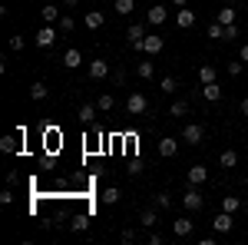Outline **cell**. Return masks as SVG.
Segmentation results:
<instances>
[{"instance_id":"obj_1","label":"cell","mask_w":248,"mask_h":245,"mask_svg":"<svg viewBox=\"0 0 248 245\" xmlns=\"http://www.w3.org/2000/svg\"><path fill=\"white\" fill-rule=\"evenodd\" d=\"M57 40H60L57 23H46V27H40V30H37V37H33V43H37L40 50H50V47H53Z\"/></svg>"},{"instance_id":"obj_2","label":"cell","mask_w":248,"mask_h":245,"mask_svg":"<svg viewBox=\"0 0 248 245\" xmlns=\"http://www.w3.org/2000/svg\"><path fill=\"white\" fill-rule=\"evenodd\" d=\"M126 113L129 116H146L149 113V99H146V93H129L126 96Z\"/></svg>"},{"instance_id":"obj_3","label":"cell","mask_w":248,"mask_h":245,"mask_svg":"<svg viewBox=\"0 0 248 245\" xmlns=\"http://www.w3.org/2000/svg\"><path fill=\"white\" fill-rule=\"evenodd\" d=\"M146 37H149V33H146V23H129V27H126V40L133 43V50H139V53H142V40Z\"/></svg>"},{"instance_id":"obj_4","label":"cell","mask_w":248,"mask_h":245,"mask_svg":"<svg viewBox=\"0 0 248 245\" xmlns=\"http://www.w3.org/2000/svg\"><path fill=\"white\" fill-rule=\"evenodd\" d=\"M202 139H205V126L202 123H189L182 130V143H189V146H202Z\"/></svg>"},{"instance_id":"obj_5","label":"cell","mask_w":248,"mask_h":245,"mask_svg":"<svg viewBox=\"0 0 248 245\" xmlns=\"http://www.w3.org/2000/svg\"><path fill=\"white\" fill-rule=\"evenodd\" d=\"M182 206L189 209V212H199V209L205 206V199H202V192H199V186H189L186 192H182Z\"/></svg>"},{"instance_id":"obj_6","label":"cell","mask_w":248,"mask_h":245,"mask_svg":"<svg viewBox=\"0 0 248 245\" xmlns=\"http://www.w3.org/2000/svg\"><path fill=\"white\" fill-rule=\"evenodd\" d=\"M162 47H166V40L159 37V33H149V37L142 40V50H146L149 57H155V53H162Z\"/></svg>"},{"instance_id":"obj_7","label":"cell","mask_w":248,"mask_h":245,"mask_svg":"<svg viewBox=\"0 0 248 245\" xmlns=\"http://www.w3.org/2000/svg\"><path fill=\"white\" fill-rule=\"evenodd\" d=\"M192 229H195L192 219H175V222H172V235H175V239H189Z\"/></svg>"},{"instance_id":"obj_8","label":"cell","mask_w":248,"mask_h":245,"mask_svg":"<svg viewBox=\"0 0 248 245\" xmlns=\"http://www.w3.org/2000/svg\"><path fill=\"white\" fill-rule=\"evenodd\" d=\"M63 66H66V70H79V66H83V53H79L77 47H70V50L63 53Z\"/></svg>"},{"instance_id":"obj_9","label":"cell","mask_w":248,"mask_h":245,"mask_svg":"<svg viewBox=\"0 0 248 245\" xmlns=\"http://www.w3.org/2000/svg\"><path fill=\"white\" fill-rule=\"evenodd\" d=\"M175 152H179V139H175V136H162V139H159V156L169 159V156H175Z\"/></svg>"},{"instance_id":"obj_10","label":"cell","mask_w":248,"mask_h":245,"mask_svg":"<svg viewBox=\"0 0 248 245\" xmlns=\"http://www.w3.org/2000/svg\"><path fill=\"white\" fill-rule=\"evenodd\" d=\"M166 20H169V10H166V7H153V10L146 14V23H149V27H162Z\"/></svg>"},{"instance_id":"obj_11","label":"cell","mask_w":248,"mask_h":245,"mask_svg":"<svg viewBox=\"0 0 248 245\" xmlns=\"http://www.w3.org/2000/svg\"><path fill=\"white\" fill-rule=\"evenodd\" d=\"M205 179H209V169H205L202 163L189 169V186H205Z\"/></svg>"},{"instance_id":"obj_12","label":"cell","mask_w":248,"mask_h":245,"mask_svg":"<svg viewBox=\"0 0 248 245\" xmlns=\"http://www.w3.org/2000/svg\"><path fill=\"white\" fill-rule=\"evenodd\" d=\"M212 226H215V232H232V226H235V222H232V212L222 209V212L212 219Z\"/></svg>"},{"instance_id":"obj_13","label":"cell","mask_w":248,"mask_h":245,"mask_svg":"<svg viewBox=\"0 0 248 245\" xmlns=\"http://www.w3.org/2000/svg\"><path fill=\"white\" fill-rule=\"evenodd\" d=\"M103 76H109V63L96 57L93 63H90V80H103Z\"/></svg>"},{"instance_id":"obj_14","label":"cell","mask_w":248,"mask_h":245,"mask_svg":"<svg viewBox=\"0 0 248 245\" xmlns=\"http://www.w3.org/2000/svg\"><path fill=\"white\" fill-rule=\"evenodd\" d=\"M202 96H205V103H218L222 99V86L218 83H205L202 86Z\"/></svg>"},{"instance_id":"obj_15","label":"cell","mask_w":248,"mask_h":245,"mask_svg":"<svg viewBox=\"0 0 248 245\" xmlns=\"http://www.w3.org/2000/svg\"><path fill=\"white\" fill-rule=\"evenodd\" d=\"M83 23H86L90 30H99V27L106 23V17H103V10H90V14L83 17Z\"/></svg>"},{"instance_id":"obj_16","label":"cell","mask_w":248,"mask_h":245,"mask_svg":"<svg viewBox=\"0 0 248 245\" xmlns=\"http://www.w3.org/2000/svg\"><path fill=\"white\" fill-rule=\"evenodd\" d=\"M195 27V14L186 10V7H179V30H192Z\"/></svg>"},{"instance_id":"obj_17","label":"cell","mask_w":248,"mask_h":245,"mask_svg":"<svg viewBox=\"0 0 248 245\" xmlns=\"http://www.w3.org/2000/svg\"><path fill=\"white\" fill-rule=\"evenodd\" d=\"M199 83H202V86H205V83H218L215 66H209V63H205V66H199Z\"/></svg>"},{"instance_id":"obj_18","label":"cell","mask_w":248,"mask_h":245,"mask_svg":"<svg viewBox=\"0 0 248 245\" xmlns=\"http://www.w3.org/2000/svg\"><path fill=\"white\" fill-rule=\"evenodd\" d=\"M96 113H99V106H96V103H83L77 116L83 119V123H93V119H96Z\"/></svg>"},{"instance_id":"obj_19","label":"cell","mask_w":248,"mask_h":245,"mask_svg":"<svg viewBox=\"0 0 248 245\" xmlns=\"http://www.w3.org/2000/svg\"><path fill=\"white\" fill-rule=\"evenodd\" d=\"M46 96H50V90H46V83H43V80H37V83L30 86V99H37V103H43Z\"/></svg>"},{"instance_id":"obj_20","label":"cell","mask_w":248,"mask_h":245,"mask_svg":"<svg viewBox=\"0 0 248 245\" xmlns=\"http://www.w3.org/2000/svg\"><path fill=\"white\" fill-rule=\"evenodd\" d=\"M17 139H23V132H10V136H3V139H0V149H3V152H17Z\"/></svg>"},{"instance_id":"obj_21","label":"cell","mask_w":248,"mask_h":245,"mask_svg":"<svg viewBox=\"0 0 248 245\" xmlns=\"http://www.w3.org/2000/svg\"><path fill=\"white\" fill-rule=\"evenodd\" d=\"M40 14H43V23H57V20L63 17V14H60V7H57V3H46V7H43Z\"/></svg>"},{"instance_id":"obj_22","label":"cell","mask_w":248,"mask_h":245,"mask_svg":"<svg viewBox=\"0 0 248 245\" xmlns=\"http://www.w3.org/2000/svg\"><path fill=\"white\" fill-rule=\"evenodd\" d=\"M113 10L119 14V17H129V14L136 10V0H116V3H113Z\"/></svg>"},{"instance_id":"obj_23","label":"cell","mask_w":248,"mask_h":245,"mask_svg":"<svg viewBox=\"0 0 248 245\" xmlns=\"http://www.w3.org/2000/svg\"><path fill=\"white\" fill-rule=\"evenodd\" d=\"M96 106H99V113H109V110L116 106V96H113V93H99Z\"/></svg>"},{"instance_id":"obj_24","label":"cell","mask_w":248,"mask_h":245,"mask_svg":"<svg viewBox=\"0 0 248 245\" xmlns=\"http://www.w3.org/2000/svg\"><path fill=\"white\" fill-rule=\"evenodd\" d=\"M218 163H222L225 169H235V166H238V152H235V149H225L222 156H218Z\"/></svg>"},{"instance_id":"obj_25","label":"cell","mask_w":248,"mask_h":245,"mask_svg":"<svg viewBox=\"0 0 248 245\" xmlns=\"http://www.w3.org/2000/svg\"><path fill=\"white\" fill-rule=\"evenodd\" d=\"M119 196H123V192H119L116 186H106V189H103V196H99V199H103L106 206H116V202H119Z\"/></svg>"},{"instance_id":"obj_26","label":"cell","mask_w":248,"mask_h":245,"mask_svg":"<svg viewBox=\"0 0 248 245\" xmlns=\"http://www.w3.org/2000/svg\"><path fill=\"white\" fill-rule=\"evenodd\" d=\"M139 222L146 229H155V222H159V215H155V209H142V215H139Z\"/></svg>"},{"instance_id":"obj_27","label":"cell","mask_w":248,"mask_h":245,"mask_svg":"<svg viewBox=\"0 0 248 245\" xmlns=\"http://www.w3.org/2000/svg\"><path fill=\"white\" fill-rule=\"evenodd\" d=\"M222 209H225V212H232V215H235V212H238V209H242V199H238V196H225V199H222Z\"/></svg>"},{"instance_id":"obj_28","label":"cell","mask_w":248,"mask_h":245,"mask_svg":"<svg viewBox=\"0 0 248 245\" xmlns=\"http://www.w3.org/2000/svg\"><path fill=\"white\" fill-rule=\"evenodd\" d=\"M70 229H73V232H86V229H90V215H83V212H79V215H73Z\"/></svg>"},{"instance_id":"obj_29","label":"cell","mask_w":248,"mask_h":245,"mask_svg":"<svg viewBox=\"0 0 248 245\" xmlns=\"http://www.w3.org/2000/svg\"><path fill=\"white\" fill-rule=\"evenodd\" d=\"M169 113L172 116H189V99H175L169 106Z\"/></svg>"},{"instance_id":"obj_30","label":"cell","mask_w":248,"mask_h":245,"mask_svg":"<svg viewBox=\"0 0 248 245\" xmlns=\"http://www.w3.org/2000/svg\"><path fill=\"white\" fill-rule=\"evenodd\" d=\"M218 23H222V27H229V23H235V10H232V7H222V10H218Z\"/></svg>"},{"instance_id":"obj_31","label":"cell","mask_w":248,"mask_h":245,"mask_svg":"<svg viewBox=\"0 0 248 245\" xmlns=\"http://www.w3.org/2000/svg\"><path fill=\"white\" fill-rule=\"evenodd\" d=\"M73 27H77V23H73V17H70V14H63V17L57 20V30H60V33H70Z\"/></svg>"},{"instance_id":"obj_32","label":"cell","mask_w":248,"mask_h":245,"mask_svg":"<svg viewBox=\"0 0 248 245\" xmlns=\"http://www.w3.org/2000/svg\"><path fill=\"white\" fill-rule=\"evenodd\" d=\"M205 33H209L212 40H225V27H222V23L215 20V23H209V30H205Z\"/></svg>"},{"instance_id":"obj_33","label":"cell","mask_w":248,"mask_h":245,"mask_svg":"<svg viewBox=\"0 0 248 245\" xmlns=\"http://www.w3.org/2000/svg\"><path fill=\"white\" fill-rule=\"evenodd\" d=\"M155 209H172V196L169 192H155Z\"/></svg>"},{"instance_id":"obj_34","label":"cell","mask_w":248,"mask_h":245,"mask_svg":"<svg viewBox=\"0 0 248 245\" xmlns=\"http://www.w3.org/2000/svg\"><path fill=\"white\" fill-rule=\"evenodd\" d=\"M159 86H162V93H175V90H179L175 76H162V83H159Z\"/></svg>"},{"instance_id":"obj_35","label":"cell","mask_w":248,"mask_h":245,"mask_svg":"<svg viewBox=\"0 0 248 245\" xmlns=\"http://www.w3.org/2000/svg\"><path fill=\"white\" fill-rule=\"evenodd\" d=\"M136 73L142 76V80H153V63H139V66H136Z\"/></svg>"},{"instance_id":"obj_36","label":"cell","mask_w":248,"mask_h":245,"mask_svg":"<svg viewBox=\"0 0 248 245\" xmlns=\"http://www.w3.org/2000/svg\"><path fill=\"white\" fill-rule=\"evenodd\" d=\"M238 37H242L238 23H229V27H225V40H238Z\"/></svg>"},{"instance_id":"obj_37","label":"cell","mask_w":248,"mask_h":245,"mask_svg":"<svg viewBox=\"0 0 248 245\" xmlns=\"http://www.w3.org/2000/svg\"><path fill=\"white\" fill-rule=\"evenodd\" d=\"M242 70H245V63H242V60H232V63H229V76H238Z\"/></svg>"},{"instance_id":"obj_38","label":"cell","mask_w":248,"mask_h":245,"mask_svg":"<svg viewBox=\"0 0 248 245\" xmlns=\"http://www.w3.org/2000/svg\"><path fill=\"white\" fill-rule=\"evenodd\" d=\"M23 47H27V40H23V37H10V50H14V53H20Z\"/></svg>"},{"instance_id":"obj_39","label":"cell","mask_w":248,"mask_h":245,"mask_svg":"<svg viewBox=\"0 0 248 245\" xmlns=\"http://www.w3.org/2000/svg\"><path fill=\"white\" fill-rule=\"evenodd\" d=\"M113 83H116V86H123V83H126V70H113Z\"/></svg>"},{"instance_id":"obj_40","label":"cell","mask_w":248,"mask_h":245,"mask_svg":"<svg viewBox=\"0 0 248 245\" xmlns=\"http://www.w3.org/2000/svg\"><path fill=\"white\" fill-rule=\"evenodd\" d=\"M0 202H3V206H10V202H14V192H10V189H3V192H0Z\"/></svg>"},{"instance_id":"obj_41","label":"cell","mask_w":248,"mask_h":245,"mask_svg":"<svg viewBox=\"0 0 248 245\" xmlns=\"http://www.w3.org/2000/svg\"><path fill=\"white\" fill-rule=\"evenodd\" d=\"M17 182H20V172H7V186L14 189V186H17Z\"/></svg>"},{"instance_id":"obj_42","label":"cell","mask_w":248,"mask_h":245,"mask_svg":"<svg viewBox=\"0 0 248 245\" xmlns=\"http://www.w3.org/2000/svg\"><path fill=\"white\" fill-rule=\"evenodd\" d=\"M123 242H126V245L136 242V232H133V229H126V232H123Z\"/></svg>"},{"instance_id":"obj_43","label":"cell","mask_w":248,"mask_h":245,"mask_svg":"<svg viewBox=\"0 0 248 245\" xmlns=\"http://www.w3.org/2000/svg\"><path fill=\"white\" fill-rule=\"evenodd\" d=\"M149 245H162V235L159 232H149Z\"/></svg>"},{"instance_id":"obj_44","label":"cell","mask_w":248,"mask_h":245,"mask_svg":"<svg viewBox=\"0 0 248 245\" xmlns=\"http://www.w3.org/2000/svg\"><path fill=\"white\" fill-rule=\"evenodd\" d=\"M238 60H242V63H248V43H242V50H238Z\"/></svg>"},{"instance_id":"obj_45","label":"cell","mask_w":248,"mask_h":245,"mask_svg":"<svg viewBox=\"0 0 248 245\" xmlns=\"http://www.w3.org/2000/svg\"><path fill=\"white\" fill-rule=\"evenodd\" d=\"M238 110H242V116H248V99H242V106H238Z\"/></svg>"},{"instance_id":"obj_46","label":"cell","mask_w":248,"mask_h":245,"mask_svg":"<svg viewBox=\"0 0 248 245\" xmlns=\"http://www.w3.org/2000/svg\"><path fill=\"white\" fill-rule=\"evenodd\" d=\"M172 7H189V0H172Z\"/></svg>"},{"instance_id":"obj_47","label":"cell","mask_w":248,"mask_h":245,"mask_svg":"<svg viewBox=\"0 0 248 245\" xmlns=\"http://www.w3.org/2000/svg\"><path fill=\"white\" fill-rule=\"evenodd\" d=\"M63 3H66V7H77V3H79V0H63Z\"/></svg>"}]
</instances>
